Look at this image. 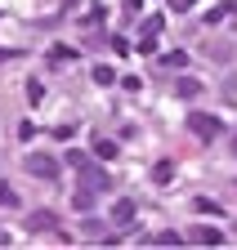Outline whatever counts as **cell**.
I'll return each instance as SVG.
<instances>
[{
  "label": "cell",
  "mask_w": 237,
  "mask_h": 250,
  "mask_svg": "<svg viewBox=\"0 0 237 250\" xmlns=\"http://www.w3.org/2000/svg\"><path fill=\"white\" fill-rule=\"evenodd\" d=\"M94 156L99 161H116V143L112 139H94Z\"/></svg>",
  "instance_id": "cell-8"
},
{
  "label": "cell",
  "mask_w": 237,
  "mask_h": 250,
  "mask_svg": "<svg viewBox=\"0 0 237 250\" xmlns=\"http://www.w3.org/2000/svg\"><path fill=\"white\" fill-rule=\"evenodd\" d=\"M0 206H18V197L9 192V183H0Z\"/></svg>",
  "instance_id": "cell-19"
},
{
  "label": "cell",
  "mask_w": 237,
  "mask_h": 250,
  "mask_svg": "<svg viewBox=\"0 0 237 250\" xmlns=\"http://www.w3.org/2000/svg\"><path fill=\"white\" fill-rule=\"evenodd\" d=\"M143 241H157V246H179L184 237H179V232H170V228H161V232H152V237H143Z\"/></svg>",
  "instance_id": "cell-10"
},
{
  "label": "cell",
  "mask_w": 237,
  "mask_h": 250,
  "mask_svg": "<svg viewBox=\"0 0 237 250\" xmlns=\"http://www.w3.org/2000/svg\"><path fill=\"white\" fill-rule=\"evenodd\" d=\"M90 76H94V85H116V72L108 67V62H99V67H94Z\"/></svg>",
  "instance_id": "cell-11"
},
{
  "label": "cell",
  "mask_w": 237,
  "mask_h": 250,
  "mask_svg": "<svg viewBox=\"0 0 237 250\" xmlns=\"http://www.w3.org/2000/svg\"><path fill=\"white\" fill-rule=\"evenodd\" d=\"M193 210H201V214H224V206L211 201V197H193Z\"/></svg>",
  "instance_id": "cell-9"
},
{
  "label": "cell",
  "mask_w": 237,
  "mask_h": 250,
  "mask_svg": "<svg viewBox=\"0 0 237 250\" xmlns=\"http://www.w3.org/2000/svg\"><path fill=\"white\" fill-rule=\"evenodd\" d=\"M85 161H90V152H81V147H76V152H67V166H72V170H76V166H85Z\"/></svg>",
  "instance_id": "cell-18"
},
{
  "label": "cell",
  "mask_w": 237,
  "mask_h": 250,
  "mask_svg": "<svg viewBox=\"0 0 237 250\" xmlns=\"http://www.w3.org/2000/svg\"><path fill=\"white\" fill-rule=\"evenodd\" d=\"M188 62V54L184 49H170V54H161V67H184Z\"/></svg>",
  "instance_id": "cell-12"
},
{
  "label": "cell",
  "mask_w": 237,
  "mask_h": 250,
  "mask_svg": "<svg viewBox=\"0 0 237 250\" xmlns=\"http://www.w3.org/2000/svg\"><path fill=\"white\" fill-rule=\"evenodd\" d=\"M233 188H237V183H233Z\"/></svg>",
  "instance_id": "cell-23"
},
{
  "label": "cell",
  "mask_w": 237,
  "mask_h": 250,
  "mask_svg": "<svg viewBox=\"0 0 237 250\" xmlns=\"http://www.w3.org/2000/svg\"><path fill=\"white\" fill-rule=\"evenodd\" d=\"M94 197H99V192H94L90 183H85V188H76V192H72V206H76V214H90V210H94Z\"/></svg>",
  "instance_id": "cell-7"
},
{
  "label": "cell",
  "mask_w": 237,
  "mask_h": 250,
  "mask_svg": "<svg viewBox=\"0 0 237 250\" xmlns=\"http://www.w3.org/2000/svg\"><path fill=\"white\" fill-rule=\"evenodd\" d=\"M233 14V5H219V9H206V22H224Z\"/></svg>",
  "instance_id": "cell-17"
},
{
  "label": "cell",
  "mask_w": 237,
  "mask_h": 250,
  "mask_svg": "<svg viewBox=\"0 0 237 250\" xmlns=\"http://www.w3.org/2000/svg\"><path fill=\"white\" fill-rule=\"evenodd\" d=\"M233 156H237V139H233Z\"/></svg>",
  "instance_id": "cell-22"
},
{
  "label": "cell",
  "mask_w": 237,
  "mask_h": 250,
  "mask_svg": "<svg viewBox=\"0 0 237 250\" xmlns=\"http://www.w3.org/2000/svg\"><path fill=\"white\" fill-rule=\"evenodd\" d=\"M188 130H193L201 143H215V139L224 134V125H219V116H211V112H188Z\"/></svg>",
  "instance_id": "cell-1"
},
{
  "label": "cell",
  "mask_w": 237,
  "mask_h": 250,
  "mask_svg": "<svg viewBox=\"0 0 237 250\" xmlns=\"http://www.w3.org/2000/svg\"><path fill=\"white\" fill-rule=\"evenodd\" d=\"M72 5H76V0H67V5H63V9H72Z\"/></svg>",
  "instance_id": "cell-21"
},
{
  "label": "cell",
  "mask_w": 237,
  "mask_h": 250,
  "mask_svg": "<svg viewBox=\"0 0 237 250\" xmlns=\"http://www.w3.org/2000/svg\"><path fill=\"white\" fill-rule=\"evenodd\" d=\"M161 27H166V18H161V14L143 18V36H161Z\"/></svg>",
  "instance_id": "cell-15"
},
{
  "label": "cell",
  "mask_w": 237,
  "mask_h": 250,
  "mask_svg": "<svg viewBox=\"0 0 237 250\" xmlns=\"http://www.w3.org/2000/svg\"><path fill=\"white\" fill-rule=\"evenodd\" d=\"M85 232H90V237H103V224H99V219H85V224H81Z\"/></svg>",
  "instance_id": "cell-20"
},
{
  "label": "cell",
  "mask_w": 237,
  "mask_h": 250,
  "mask_svg": "<svg viewBox=\"0 0 237 250\" xmlns=\"http://www.w3.org/2000/svg\"><path fill=\"white\" fill-rule=\"evenodd\" d=\"M188 241H197V246H219V241H224V228H211V224H197V228L188 232Z\"/></svg>",
  "instance_id": "cell-4"
},
{
  "label": "cell",
  "mask_w": 237,
  "mask_h": 250,
  "mask_svg": "<svg viewBox=\"0 0 237 250\" xmlns=\"http://www.w3.org/2000/svg\"><path fill=\"white\" fill-rule=\"evenodd\" d=\"M27 103H32V107L45 103V85H41V81H27Z\"/></svg>",
  "instance_id": "cell-13"
},
{
  "label": "cell",
  "mask_w": 237,
  "mask_h": 250,
  "mask_svg": "<svg viewBox=\"0 0 237 250\" xmlns=\"http://www.w3.org/2000/svg\"><path fill=\"white\" fill-rule=\"evenodd\" d=\"M27 174H36V179H45V183H54L58 179V156H49V152H27Z\"/></svg>",
  "instance_id": "cell-2"
},
{
  "label": "cell",
  "mask_w": 237,
  "mask_h": 250,
  "mask_svg": "<svg viewBox=\"0 0 237 250\" xmlns=\"http://www.w3.org/2000/svg\"><path fill=\"white\" fill-rule=\"evenodd\" d=\"M54 228H58V219L49 210H32L27 214V232H54Z\"/></svg>",
  "instance_id": "cell-6"
},
{
  "label": "cell",
  "mask_w": 237,
  "mask_h": 250,
  "mask_svg": "<svg viewBox=\"0 0 237 250\" xmlns=\"http://www.w3.org/2000/svg\"><path fill=\"white\" fill-rule=\"evenodd\" d=\"M152 179H157V183H170V179H174V166H170V161H157V166H152Z\"/></svg>",
  "instance_id": "cell-14"
},
{
  "label": "cell",
  "mask_w": 237,
  "mask_h": 250,
  "mask_svg": "<svg viewBox=\"0 0 237 250\" xmlns=\"http://www.w3.org/2000/svg\"><path fill=\"white\" fill-rule=\"evenodd\" d=\"M174 89H179V99H197V94H201V85H197V81H188V76L174 85Z\"/></svg>",
  "instance_id": "cell-16"
},
{
  "label": "cell",
  "mask_w": 237,
  "mask_h": 250,
  "mask_svg": "<svg viewBox=\"0 0 237 250\" xmlns=\"http://www.w3.org/2000/svg\"><path fill=\"white\" fill-rule=\"evenodd\" d=\"M134 214H139V210H134V201H130V197H121V201L112 206V224H116V228H130V224H134Z\"/></svg>",
  "instance_id": "cell-5"
},
{
  "label": "cell",
  "mask_w": 237,
  "mask_h": 250,
  "mask_svg": "<svg viewBox=\"0 0 237 250\" xmlns=\"http://www.w3.org/2000/svg\"><path fill=\"white\" fill-rule=\"evenodd\" d=\"M76 174H81V183H90L94 192H108V188H112L108 170H103V166H94V161H85V166H76Z\"/></svg>",
  "instance_id": "cell-3"
}]
</instances>
